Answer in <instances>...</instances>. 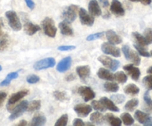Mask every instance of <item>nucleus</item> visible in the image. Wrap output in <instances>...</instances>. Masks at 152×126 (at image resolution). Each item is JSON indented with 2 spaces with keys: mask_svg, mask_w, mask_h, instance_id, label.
<instances>
[{
  "mask_svg": "<svg viewBox=\"0 0 152 126\" xmlns=\"http://www.w3.org/2000/svg\"><path fill=\"white\" fill-rule=\"evenodd\" d=\"M7 97V94L5 92H0V107L2 106Z\"/></svg>",
  "mask_w": 152,
  "mask_h": 126,
  "instance_id": "obj_48",
  "label": "nucleus"
},
{
  "mask_svg": "<svg viewBox=\"0 0 152 126\" xmlns=\"http://www.w3.org/2000/svg\"><path fill=\"white\" fill-rule=\"evenodd\" d=\"M28 93L29 91L28 90H23V91H18V92L12 94L11 97H10V99H8V104H7V109L8 110V111H10V112L12 111V110L14 108V105L17 102H19L20 99L27 96Z\"/></svg>",
  "mask_w": 152,
  "mask_h": 126,
  "instance_id": "obj_6",
  "label": "nucleus"
},
{
  "mask_svg": "<svg viewBox=\"0 0 152 126\" xmlns=\"http://www.w3.org/2000/svg\"><path fill=\"white\" fill-rule=\"evenodd\" d=\"M19 76V71H15V72H11V73H8L7 75L6 78L4 79L3 81L0 82V86L2 87H5V86H8V85H10L11 81L13 79H15L17 78H18Z\"/></svg>",
  "mask_w": 152,
  "mask_h": 126,
  "instance_id": "obj_28",
  "label": "nucleus"
},
{
  "mask_svg": "<svg viewBox=\"0 0 152 126\" xmlns=\"http://www.w3.org/2000/svg\"><path fill=\"white\" fill-rule=\"evenodd\" d=\"M131 2H140V0H130Z\"/></svg>",
  "mask_w": 152,
  "mask_h": 126,
  "instance_id": "obj_58",
  "label": "nucleus"
},
{
  "mask_svg": "<svg viewBox=\"0 0 152 126\" xmlns=\"http://www.w3.org/2000/svg\"><path fill=\"white\" fill-rule=\"evenodd\" d=\"M144 37L145 38L148 44H152V28H146L144 30Z\"/></svg>",
  "mask_w": 152,
  "mask_h": 126,
  "instance_id": "obj_42",
  "label": "nucleus"
},
{
  "mask_svg": "<svg viewBox=\"0 0 152 126\" xmlns=\"http://www.w3.org/2000/svg\"><path fill=\"white\" fill-rule=\"evenodd\" d=\"M46 122V118L42 114H36L33 119L31 120V122L30 123V125L32 126H41L44 125Z\"/></svg>",
  "mask_w": 152,
  "mask_h": 126,
  "instance_id": "obj_27",
  "label": "nucleus"
},
{
  "mask_svg": "<svg viewBox=\"0 0 152 126\" xmlns=\"http://www.w3.org/2000/svg\"><path fill=\"white\" fill-rule=\"evenodd\" d=\"M78 93L83 97L85 102L92 100L96 97V94L90 87L81 86L78 88Z\"/></svg>",
  "mask_w": 152,
  "mask_h": 126,
  "instance_id": "obj_11",
  "label": "nucleus"
},
{
  "mask_svg": "<svg viewBox=\"0 0 152 126\" xmlns=\"http://www.w3.org/2000/svg\"><path fill=\"white\" fill-rule=\"evenodd\" d=\"M3 27H4V22L3 20H2V18H0V37H2L4 34L3 33Z\"/></svg>",
  "mask_w": 152,
  "mask_h": 126,
  "instance_id": "obj_52",
  "label": "nucleus"
},
{
  "mask_svg": "<svg viewBox=\"0 0 152 126\" xmlns=\"http://www.w3.org/2000/svg\"><path fill=\"white\" fill-rule=\"evenodd\" d=\"M124 70L127 72L129 76L132 78L134 80L137 81L140 79V76L141 75V72H140V69L138 68L135 67L133 64H128L124 66Z\"/></svg>",
  "mask_w": 152,
  "mask_h": 126,
  "instance_id": "obj_14",
  "label": "nucleus"
},
{
  "mask_svg": "<svg viewBox=\"0 0 152 126\" xmlns=\"http://www.w3.org/2000/svg\"><path fill=\"white\" fill-rule=\"evenodd\" d=\"M78 11V6L75 5H71L66 8L63 11L62 18L64 21L68 23H72L77 18V13Z\"/></svg>",
  "mask_w": 152,
  "mask_h": 126,
  "instance_id": "obj_3",
  "label": "nucleus"
},
{
  "mask_svg": "<svg viewBox=\"0 0 152 126\" xmlns=\"http://www.w3.org/2000/svg\"><path fill=\"white\" fill-rule=\"evenodd\" d=\"M122 50L124 53V56H125V59H126L127 60H129L131 61V62H132L133 64L135 65V66H140V62H141V59H140V56H139V54L137 52L134 51V50H131L129 46L127 45H124L123 47H122Z\"/></svg>",
  "mask_w": 152,
  "mask_h": 126,
  "instance_id": "obj_5",
  "label": "nucleus"
},
{
  "mask_svg": "<svg viewBox=\"0 0 152 126\" xmlns=\"http://www.w3.org/2000/svg\"><path fill=\"white\" fill-rule=\"evenodd\" d=\"M88 10L93 17H99L102 15V10L97 0H90L88 5Z\"/></svg>",
  "mask_w": 152,
  "mask_h": 126,
  "instance_id": "obj_16",
  "label": "nucleus"
},
{
  "mask_svg": "<svg viewBox=\"0 0 152 126\" xmlns=\"http://www.w3.org/2000/svg\"><path fill=\"white\" fill-rule=\"evenodd\" d=\"M76 72L80 79L86 82L87 78L90 75V67L89 66H81L76 68Z\"/></svg>",
  "mask_w": 152,
  "mask_h": 126,
  "instance_id": "obj_18",
  "label": "nucleus"
},
{
  "mask_svg": "<svg viewBox=\"0 0 152 126\" xmlns=\"http://www.w3.org/2000/svg\"><path fill=\"white\" fill-rule=\"evenodd\" d=\"M28 105V101L24 100L23 102H20L19 105H17V106L14 107V109L11 111V114L9 117V120L13 121V120H16V119L19 118L20 116L23 115L26 111H27Z\"/></svg>",
  "mask_w": 152,
  "mask_h": 126,
  "instance_id": "obj_8",
  "label": "nucleus"
},
{
  "mask_svg": "<svg viewBox=\"0 0 152 126\" xmlns=\"http://www.w3.org/2000/svg\"><path fill=\"white\" fill-rule=\"evenodd\" d=\"M111 100L116 104H122L125 100V97L122 94H114L111 96Z\"/></svg>",
  "mask_w": 152,
  "mask_h": 126,
  "instance_id": "obj_40",
  "label": "nucleus"
},
{
  "mask_svg": "<svg viewBox=\"0 0 152 126\" xmlns=\"http://www.w3.org/2000/svg\"><path fill=\"white\" fill-rule=\"evenodd\" d=\"M105 120H106V121L110 125H113V126L122 125V120L118 118V117H116V116H114L113 114H110V113H108V114H107L106 115H105Z\"/></svg>",
  "mask_w": 152,
  "mask_h": 126,
  "instance_id": "obj_24",
  "label": "nucleus"
},
{
  "mask_svg": "<svg viewBox=\"0 0 152 126\" xmlns=\"http://www.w3.org/2000/svg\"><path fill=\"white\" fill-rule=\"evenodd\" d=\"M8 46V40L7 38H2L0 40V52L4 51Z\"/></svg>",
  "mask_w": 152,
  "mask_h": 126,
  "instance_id": "obj_45",
  "label": "nucleus"
},
{
  "mask_svg": "<svg viewBox=\"0 0 152 126\" xmlns=\"http://www.w3.org/2000/svg\"><path fill=\"white\" fill-rule=\"evenodd\" d=\"M98 60L107 68L110 69L111 71H116L118 68L120 66V62L116 59H113L112 58L107 56H100L98 57Z\"/></svg>",
  "mask_w": 152,
  "mask_h": 126,
  "instance_id": "obj_4",
  "label": "nucleus"
},
{
  "mask_svg": "<svg viewBox=\"0 0 152 126\" xmlns=\"http://www.w3.org/2000/svg\"><path fill=\"white\" fill-rule=\"evenodd\" d=\"M53 96L57 100L61 101V102H64L66 100H68V97L66 96V94L63 91H55L53 93Z\"/></svg>",
  "mask_w": 152,
  "mask_h": 126,
  "instance_id": "obj_37",
  "label": "nucleus"
},
{
  "mask_svg": "<svg viewBox=\"0 0 152 126\" xmlns=\"http://www.w3.org/2000/svg\"><path fill=\"white\" fill-rule=\"evenodd\" d=\"M143 98H144L145 102V106L143 108H144L146 113L152 114V99L151 98L148 91H146L145 93Z\"/></svg>",
  "mask_w": 152,
  "mask_h": 126,
  "instance_id": "obj_26",
  "label": "nucleus"
},
{
  "mask_svg": "<svg viewBox=\"0 0 152 126\" xmlns=\"http://www.w3.org/2000/svg\"><path fill=\"white\" fill-rule=\"evenodd\" d=\"M97 75L99 78L104 79V80L113 81L114 80V74H113L112 72L110 71L109 70L104 68H100L98 71Z\"/></svg>",
  "mask_w": 152,
  "mask_h": 126,
  "instance_id": "obj_20",
  "label": "nucleus"
},
{
  "mask_svg": "<svg viewBox=\"0 0 152 126\" xmlns=\"http://www.w3.org/2000/svg\"><path fill=\"white\" fill-rule=\"evenodd\" d=\"M134 46L140 55L144 56V57H150L151 56V53L147 51L146 47H143V46L139 45L137 44H134Z\"/></svg>",
  "mask_w": 152,
  "mask_h": 126,
  "instance_id": "obj_36",
  "label": "nucleus"
},
{
  "mask_svg": "<svg viewBox=\"0 0 152 126\" xmlns=\"http://www.w3.org/2000/svg\"><path fill=\"white\" fill-rule=\"evenodd\" d=\"M114 79L119 83L124 84L128 80V76L123 71H118L114 74Z\"/></svg>",
  "mask_w": 152,
  "mask_h": 126,
  "instance_id": "obj_35",
  "label": "nucleus"
},
{
  "mask_svg": "<svg viewBox=\"0 0 152 126\" xmlns=\"http://www.w3.org/2000/svg\"><path fill=\"white\" fill-rule=\"evenodd\" d=\"M102 50L104 53L114 56V57H120L121 51L119 48L114 45L110 42H104L102 45Z\"/></svg>",
  "mask_w": 152,
  "mask_h": 126,
  "instance_id": "obj_9",
  "label": "nucleus"
},
{
  "mask_svg": "<svg viewBox=\"0 0 152 126\" xmlns=\"http://www.w3.org/2000/svg\"><path fill=\"white\" fill-rule=\"evenodd\" d=\"M147 73H149V74L152 75V66H151L147 70Z\"/></svg>",
  "mask_w": 152,
  "mask_h": 126,
  "instance_id": "obj_56",
  "label": "nucleus"
},
{
  "mask_svg": "<svg viewBox=\"0 0 152 126\" xmlns=\"http://www.w3.org/2000/svg\"><path fill=\"white\" fill-rule=\"evenodd\" d=\"M73 125L74 126H84L85 125V123L81 119H75L74 121H73Z\"/></svg>",
  "mask_w": 152,
  "mask_h": 126,
  "instance_id": "obj_47",
  "label": "nucleus"
},
{
  "mask_svg": "<svg viewBox=\"0 0 152 126\" xmlns=\"http://www.w3.org/2000/svg\"><path fill=\"white\" fill-rule=\"evenodd\" d=\"M151 56H152V50H151Z\"/></svg>",
  "mask_w": 152,
  "mask_h": 126,
  "instance_id": "obj_60",
  "label": "nucleus"
},
{
  "mask_svg": "<svg viewBox=\"0 0 152 126\" xmlns=\"http://www.w3.org/2000/svg\"><path fill=\"white\" fill-rule=\"evenodd\" d=\"M86 125H88V126H94V123H90V122H87V123H86Z\"/></svg>",
  "mask_w": 152,
  "mask_h": 126,
  "instance_id": "obj_57",
  "label": "nucleus"
},
{
  "mask_svg": "<svg viewBox=\"0 0 152 126\" xmlns=\"http://www.w3.org/2000/svg\"><path fill=\"white\" fill-rule=\"evenodd\" d=\"M75 78L76 76L74 73H70V74H68L66 76V80L67 82H72V81L75 80Z\"/></svg>",
  "mask_w": 152,
  "mask_h": 126,
  "instance_id": "obj_50",
  "label": "nucleus"
},
{
  "mask_svg": "<svg viewBox=\"0 0 152 126\" xmlns=\"http://www.w3.org/2000/svg\"><path fill=\"white\" fill-rule=\"evenodd\" d=\"M69 23L64 21L59 23V28L61 30V33L64 36H72L73 35V30L70 27Z\"/></svg>",
  "mask_w": 152,
  "mask_h": 126,
  "instance_id": "obj_23",
  "label": "nucleus"
},
{
  "mask_svg": "<svg viewBox=\"0 0 152 126\" xmlns=\"http://www.w3.org/2000/svg\"><path fill=\"white\" fill-rule=\"evenodd\" d=\"M139 100L137 99H132L128 101L125 105V109L128 111H134V109L138 106Z\"/></svg>",
  "mask_w": 152,
  "mask_h": 126,
  "instance_id": "obj_34",
  "label": "nucleus"
},
{
  "mask_svg": "<svg viewBox=\"0 0 152 126\" xmlns=\"http://www.w3.org/2000/svg\"><path fill=\"white\" fill-rule=\"evenodd\" d=\"M140 2H141L142 5H148L151 3L152 0H140Z\"/></svg>",
  "mask_w": 152,
  "mask_h": 126,
  "instance_id": "obj_53",
  "label": "nucleus"
},
{
  "mask_svg": "<svg viewBox=\"0 0 152 126\" xmlns=\"http://www.w3.org/2000/svg\"><path fill=\"white\" fill-rule=\"evenodd\" d=\"M145 126H152V117H150V118H149V120H148L147 122L145 123Z\"/></svg>",
  "mask_w": 152,
  "mask_h": 126,
  "instance_id": "obj_55",
  "label": "nucleus"
},
{
  "mask_svg": "<svg viewBox=\"0 0 152 126\" xmlns=\"http://www.w3.org/2000/svg\"><path fill=\"white\" fill-rule=\"evenodd\" d=\"M24 30L28 36H32L40 30V27L37 24H33L31 22H26L24 24Z\"/></svg>",
  "mask_w": 152,
  "mask_h": 126,
  "instance_id": "obj_19",
  "label": "nucleus"
},
{
  "mask_svg": "<svg viewBox=\"0 0 152 126\" xmlns=\"http://www.w3.org/2000/svg\"><path fill=\"white\" fill-rule=\"evenodd\" d=\"M25 2H26V5L28 6V8H30L31 10H33L35 7V4L34 2H33V0H25Z\"/></svg>",
  "mask_w": 152,
  "mask_h": 126,
  "instance_id": "obj_49",
  "label": "nucleus"
},
{
  "mask_svg": "<svg viewBox=\"0 0 152 126\" xmlns=\"http://www.w3.org/2000/svg\"><path fill=\"white\" fill-rule=\"evenodd\" d=\"M100 102L103 104L106 109L114 111V112H119V108L115 105V103L111 99H108L107 97H102L100 99Z\"/></svg>",
  "mask_w": 152,
  "mask_h": 126,
  "instance_id": "obj_21",
  "label": "nucleus"
},
{
  "mask_svg": "<svg viewBox=\"0 0 152 126\" xmlns=\"http://www.w3.org/2000/svg\"><path fill=\"white\" fill-rule=\"evenodd\" d=\"M101 5L104 7V8H107L110 5L109 1L108 0H99Z\"/></svg>",
  "mask_w": 152,
  "mask_h": 126,
  "instance_id": "obj_51",
  "label": "nucleus"
},
{
  "mask_svg": "<svg viewBox=\"0 0 152 126\" xmlns=\"http://www.w3.org/2000/svg\"><path fill=\"white\" fill-rule=\"evenodd\" d=\"M68 114H64V115L61 116L58 120H57L56 123H55V126H66L68 122Z\"/></svg>",
  "mask_w": 152,
  "mask_h": 126,
  "instance_id": "obj_41",
  "label": "nucleus"
},
{
  "mask_svg": "<svg viewBox=\"0 0 152 126\" xmlns=\"http://www.w3.org/2000/svg\"><path fill=\"white\" fill-rule=\"evenodd\" d=\"M90 121L93 122L94 124L98 125H103L105 122L106 120H105V116H104L102 113L100 112H95L93 113L90 116Z\"/></svg>",
  "mask_w": 152,
  "mask_h": 126,
  "instance_id": "obj_22",
  "label": "nucleus"
},
{
  "mask_svg": "<svg viewBox=\"0 0 152 126\" xmlns=\"http://www.w3.org/2000/svg\"><path fill=\"white\" fill-rule=\"evenodd\" d=\"M72 65V58L70 56L64 58L58 62L57 66V71L60 73H64L70 68Z\"/></svg>",
  "mask_w": 152,
  "mask_h": 126,
  "instance_id": "obj_15",
  "label": "nucleus"
},
{
  "mask_svg": "<svg viewBox=\"0 0 152 126\" xmlns=\"http://www.w3.org/2000/svg\"><path fill=\"white\" fill-rule=\"evenodd\" d=\"M2 67L0 66V71H2Z\"/></svg>",
  "mask_w": 152,
  "mask_h": 126,
  "instance_id": "obj_59",
  "label": "nucleus"
},
{
  "mask_svg": "<svg viewBox=\"0 0 152 126\" xmlns=\"http://www.w3.org/2000/svg\"><path fill=\"white\" fill-rule=\"evenodd\" d=\"M104 32H100V33H96V34H93L89 35L87 37V41H93V40H99V39L103 37V36L104 35Z\"/></svg>",
  "mask_w": 152,
  "mask_h": 126,
  "instance_id": "obj_43",
  "label": "nucleus"
},
{
  "mask_svg": "<svg viewBox=\"0 0 152 126\" xmlns=\"http://www.w3.org/2000/svg\"><path fill=\"white\" fill-rule=\"evenodd\" d=\"M124 92L128 95H137L140 92V88L134 84H129L124 88Z\"/></svg>",
  "mask_w": 152,
  "mask_h": 126,
  "instance_id": "obj_30",
  "label": "nucleus"
},
{
  "mask_svg": "<svg viewBox=\"0 0 152 126\" xmlns=\"http://www.w3.org/2000/svg\"><path fill=\"white\" fill-rule=\"evenodd\" d=\"M55 65H56L55 59L52 57H48L46 59H41L40 61H37L34 65V68L36 71L45 70V69L53 68Z\"/></svg>",
  "mask_w": 152,
  "mask_h": 126,
  "instance_id": "obj_7",
  "label": "nucleus"
},
{
  "mask_svg": "<svg viewBox=\"0 0 152 126\" xmlns=\"http://www.w3.org/2000/svg\"><path fill=\"white\" fill-rule=\"evenodd\" d=\"M134 117H135L136 120H137L140 123L142 124L143 125H145V123L147 122L148 120L150 118V116L148 114V113L143 112V111H139V110L135 112Z\"/></svg>",
  "mask_w": 152,
  "mask_h": 126,
  "instance_id": "obj_25",
  "label": "nucleus"
},
{
  "mask_svg": "<svg viewBox=\"0 0 152 126\" xmlns=\"http://www.w3.org/2000/svg\"><path fill=\"white\" fill-rule=\"evenodd\" d=\"M110 11L116 17H123L125 14L122 4L119 0H113L110 5Z\"/></svg>",
  "mask_w": 152,
  "mask_h": 126,
  "instance_id": "obj_12",
  "label": "nucleus"
},
{
  "mask_svg": "<svg viewBox=\"0 0 152 126\" xmlns=\"http://www.w3.org/2000/svg\"><path fill=\"white\" fill-rule=\"evenodd\" d=\"M93 108L89 105L84 104H78L74 107V111L78 114V117H86L91 113Z\"/></svg>",
  "mask_w": 152,
  "mask_h": 126,
  "instance_id": "obj_13",
  "label": "nucleus"
},
{
  "mask_svg": "<svg viewBox=\"0 0 152 126\" xmlns=\"http://www.w3.org/2000/svg\"><path fill=\"white\" fill-rule=\"evenodd\" d=\"M42 26H43V30L46 36L51 38H54L56 36L57 29L55 24V22L50 17H46L42 22Z\"/></svg>",
  "mask_w": 152,
  "mask_h": 126,
  "instance_id": "obj_1",
  "label": "nucleus"
},
{
  "mask_svg": "<svg viewBox=\"0 0 152 126\" xmlns=\"http://www.w3.org/2000/svg\"><path fill=\"white\" fill-rule=\"evenodd\" d=\"M106 37L107 39L108 42L113 45H119L122 42V37L119 35H118L114 30H107L106 33Z\"/></svg>",
  "mask_w": 152,
  "mask_h": 126,
  "instance_id": "obj_17",
  "label": "nucleus"
},
{
  "mask_svg": "<svg viewBox=\"0 0 152 126\" xmlns=\"http://www.w3.org/2000/svg\"><path fill=\"white\" fill-rule=\"evenodd\" d=\"M104 89L107 92L116 93L119 90V87L118 84L113 82H107L104 84Z\"/></svg>",
  "mask_w": 152,
  "mask_h": 126,
  "instance_id": "obj_31",
  "label": "nucleus"
},
{
  "mask_svg": "<svg viewBox=\"0 0 152 126\" xmlns=\"http://www.w3.org/2000/svg\"><path fill=\"white\" fill-rule=\"evenodd\" d=\"M78 14H79L80 21L83 25L92 26L94 24V17L91 14H88V12L84 8H80Z\"/></svg>",
  "mask_w": 152,
  "mask_h": 126,
  "instance_id": "obj_10",
  "label": "nucleus"
},
{
  "mask_svg": "<svg viewBox=\"0 0 152 126\" xmlns=\"http://www.w3.org/2000/svg\"><path fill=\"white\" fill-rule=\"evenodd\" d=\"M26 81H27L28 83L29 84H35L40 81V77H39L38 76H37V75L31 74L27 76V78H26Z\"/></svg>",
  "mask_w": 152,
  "mask_h": 126,
  "instance_id": "obj_44",
  "label": "nucleus"
},
{
  "mask_svg": "<svg viewBox=\"0 0 152 126\" xmlns=\"http://www.w3.org/2000/svg\"><path fill=\"white\" fill-rule=\"evenodd\" d=\"M28 125V122H27V121H26V120H21V121L20 122L18 123V124L17 125H18V126H26V125Z\"/></svg>",
  "mask_w": 152,
  "mask_h": 126,
  "instance_id": "obj_54",
  "label": "nucleus"
},
{
  "mask_svg": "<svg viewBox=\"0 0 152 126\" xmlns=\"http://www.w3.org/2000/svg\"><path fill=\"white\" fill-rule=\"evenodd\" d=\"M132 36L134 37V39L136 41V44L139 45L143 46V47H146L148 46V42L146 41L145 38L144 37V36L141 35L140 34H139L138 32H134L132 33Z\"/></svg>",
  "mask_w": 152,
  "mask_h": 126,
  "instance_id": "obj_29",
  "label": "nucleus"
},
{
  "mask_svg": "<svg viewBox=\"0 0 152 126\" xmlns=\"http://www.w3.org/2000/svg\"><path fill=\"white\" fill-rule=\"evenodd\" d=\"M75 46L74 45H61L58 48V50L60 51H69V50H75Z\"/></svg>",
  "mask_w": 152,
  "mask_h": 126,
  "instance_id": "obj_46",
  "label": "nucleus"
},
{
  "mask_svg": "<svg viewBox=\"0 0 152 126\" xmlns=\"http://www.w3.org/2000/svg\"><path fill=\"white\" fill-rule=\"evenodd\" d=\"M142 83L148 91L152 90V75H148L143 78Z\"/></svg>",
  "mask_w": 152,
  "mask_h": 126,
  "instance_id": "obj_39",
  "label": "nucleus"
},
{
  "mask_svg": "<svg viewBox=\"0 0 152 126\" xmlns=\"http://www.w3.org/2000/svg\"><path fill=\"white\" fill-rule=\"evenodd\" d=\"M41 108V102L40 100H33L28 103L27 108V111L29 112H33V111H38Z\"/></svg>",
  "mask_w": 152,
  "mask_h": 126,
  "instance_id": "obj_32",
  "label": "nucleus"
},
{
  "mask_svg": "<svg viewBox=\"0 0 152 126\" xmlns=\"http://www.w3.org/2000/svg\"><path fill=\"white\" fill-rule=\"evenodd\" d=\"M91 105H92V108H93L94 110H96V111H101V112H104V111H106V108L104 106L103 104H102L100 101H97V100L92 101Z\"/></svg>",
  "mask_w": 152,
  "mask_h": 126,
  "instance_id": "obj_38",
  "label": "nucleus"
},
{
  "mask_svg": "<svg viewBox=\"0 0 152 126\" xmlns=\"http://www.w3.org/2000/svg\"><path fill=\"white\" fill-rule=\"evenodd\" d=\"M5 16L11 29L14 31H20L22 29V24L17 13L14 11H8L5 13Z\"/></svg>",
  "mask_w": 152,
  "mask_h": 126,
  "instance_id": "obj_2",
  "label": "nucleus"
},
{
  "mask_svg": "<svg viewBox=\"0 0 152 126\" xmlns=\"http://www.w3.org/2000/svg\"><path fill=\"white\" fill-rule=\"evenodd\" d=\"M121 120H122V122L125 125H131L134 124V119L131 117V115L128 113H123L121 114L120 116Z\"/></svg>",
  "mask_w": 152,
  "mask_h": 126,
  "instance_id": "obj_33",
  "label": "nucleus"
}]
</instances>
